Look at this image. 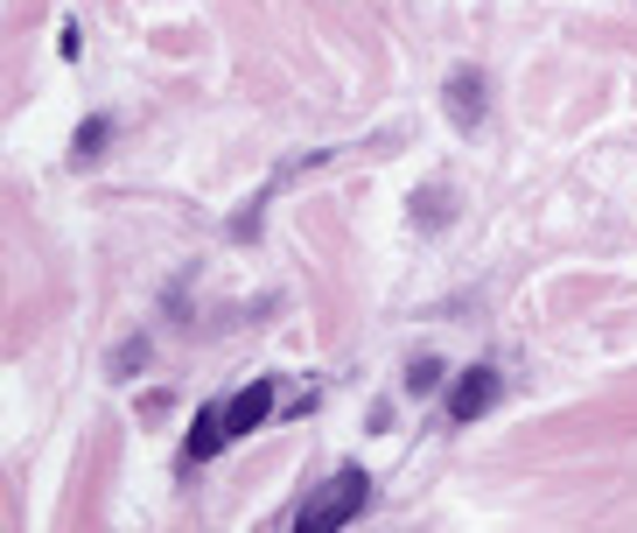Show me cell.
Returning <instances> with one entry per match:
<instances>
[{"instance_id":"obj_6","label":"cell","mask_w":637,"mask_h":533,"mask_svg":"<svg viewBox=\"0 0 637 533\" xmlns=\"http://www.w3.org/2000/svg\"><path fill=\"white\" fill-rule=\"evenodd\" d=\"M441 387V366H435V358H420V366L407 372V393H435Z\"/></svg>"},{"instance_id":"obj_1","label":"cell","mask_w":637,"mask_h":533,"mask_svg":"<svg viewBox=\"0 0 637 533\" xmlns=\"http://www.w3.org/2000/svg\"><path fill=\"white\" fill-rule=\"evenodd\" d=\"M364 499H372V478L364 470H337L330 485L316 491V499L301 505V533H330V526H351L358 512H364Z\"/></svg>"},{"instance_id":"obj_2","label":"cell","mask_w":637,"mask_h":533,"mask_svg":"<svg viewBox=\"0 0 637 533\" xmlns=\"http://www.w3.org/2000/svg\"><path fill=\"white\" fill-rule=\"evenodd\" d=\"M491 400H497V372H491V366L462 372V379H455V393H449V422H476Z\"/></svg>"},{"instance_id":"obj_4","label":"cell","mask_w":637,"mask_h":533,"mask_svg":"<svg viewBox=\"0 0 637 533\" xmlns=\"http://www.w3.org/2000/svg\"><path fill=\"white\" fill-rule=\"evenodd\" d=\"M449 120L455 127L484 120V78H476V70H455V78H449Z\"/></svg>"},{"instance_id":"obj_5","label":"cell","mask_w":637,"mask_h":533,"mask_svg":"<svg viewBox=\"0 0 637 533\" xmlns=\"http://www.w3.org/2000/svg\"><path fill=\"white\" fill-rule=\"evenodd\" d=\"M224 443H231L224 407H204V414H197V428H189V456H218Z\"/></svg>"},{"instance_id":"obj_3","label":"cell","mask_w":637,"mask_h":533,"mask_svg":"<svg viewBox=\"0 0 637 533\" xmlns=\"http://www.w3.org/2000/svg\"><path fill=\"white\" fill-rule=\"evenodd\" d=\"M266 414H274V387H266V379H253V387H245V393L224 407V428H231V435H253Z\"/></svg>"}]
</instances>
